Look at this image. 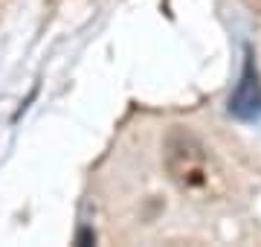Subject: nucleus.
Listing matches in <instances>:
<instances>
[{
	"instance_id": "nucleus-1",
	"label": "nucleus",
	"mask_w": 261,
	"mask_h": 247,
	"mask_svg": "<svg viewBox=\"0 0 261 247\" xmlns=\"http://www.w3.org/2000/svg\"><path fill=\"white\" fill-rule=\"evenodd\" d=\"M163 166L171 183L186 195H212L221 183V169L200 137L189 128H171L163 140Z\"/></svg>"
},
{
	"instance_id": "nucleus-2",
	"label": "nucleus",
	"mask_w": 261,
	"mask_h": 247,
	"mask_svg": "<svg viewBox=\"0 0 261 247\" xmlns=\"http://www.w3.org/2000/svg\"><path fill=\"white\" fill-rule=\"evenodd\" d=\"M229 116H235L238 122H261V76L252 50H244V67L238 85H235L232 96H229Z\"/></svg>"
},
{
	"instance_id": "nucleus-3",
	"label": "nucleus",
	"mask_w": 261,
	"mask_h": 247,
	"mask_svg": "<svg viewBox=\"0 0 261 247\" xmlns=\"http://www.w3.org/2000/svg\"><path fill=\"white\" fill-rule=\"evenodd\" d=\"M96 236H93V230H79V236H75V244H93Z\"/></svg>"
}]
</instances>
